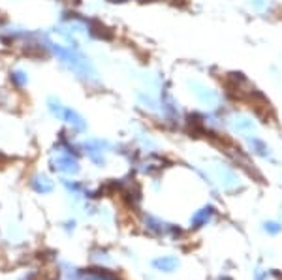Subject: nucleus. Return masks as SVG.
I'll return each instance as SVG.
<instances>
[{"mask_svg": "<svg viewBox=\"0 0 282 280\" xmlns=\"http://www.w3.org/2000/svg\"><path fill=\"white\" fill-rule=\"evenodd\" d=\"M234 128L237 130V132H241V134H250L256 126H254V122H252L250 118H246V117H241L239 120L235 118V122H234Z\"/></svg>", "mask_w": 282, "mask_h": 280, "instance_id": "6e6552de", "label": "nucleus"}, {"mask_svg": "<svg viewBox=\"0 0 282 280\" xmlns=\"http://www.w3.org/2000/svg\"><path fill=\"white\" fill-rule=\"evenodd\" d=\"M248 145H250V148L254 150V154L264 156V158H267V156L271 154L269 147H267V145L262 140H258V138H250V140H248Z\"/></svg>", "mask_w": 282, "mask_h": 280, "instance_id": "0eeeda50", "label": "nucleus"}, {"mask_svg": "<svg viewBox=\"0 0 282 280\" xmlns=\"http://www.w3.org/2000/svg\"><path fill=\"white\" fill-rule=\"evenodd\" d=\"M190 88H192V92L196 96L198 100L205 104V106H214L216 102H218V92H214L211 90L209 86H205L204 83H200V81H194V83H190Z\"/></svg>", "mask_w": 282, "mask_h": 280, "instance_id": "20e7f679", "label": "nucleus"}, {"mask_svg": "<svg viewBox=\"0 0 282 280\" xmlns=\"http://www.w3.org/2000/svg\"><path fill=\"white\" fill-rule=\"evenodd\" d=\"M154 265H156V267H160V269H166V271H172L173 267L177 265V260H173V258H164V260H158V262H154Z\"/></svg>", "mask_w": 282, "mask_h": 280, "instance_id": "1a4fd4ad", "label": "nucleus"}, {"mask_svg": "<svg viewBox=\"0 0 282 280\" xmlns=\"http://www.w3.org/2000/svg\"><path fill=\"white\" fill-rule=\"evenodd\" d=\"M46 51L51 56H55L64 68H68L81 81H85V83H96L98 81V72L94 68V64L79 49V46H70V44L62 46V44H56V42L49 38L46 44Z\"/></svg>", "mask_w": 282, "mask_h": 280, "instance_id": "f257e3e1", "label": "nucleus"}, {"mask_svg": "<svg viewBox=\"0 0 282 280\" xmlns=\"http://www.w3.org/2000/svg\"><path fill=\"white\" fill-rule=\"evenodd\" d=\"M266 230H267V232H269V234H278V232H280V230H282V226H280V224H276V222H267V224H266Z\"/></svg>", "mask_w": 282, "mask_h": 280, "instance_id": "9d476101", "label": "nucleus"}, {"mask_svg": "<svg viewBox=\"0 0 282 280\" xmlns=\"http://www.w3.org/2000/svg\"><path fill=\"white\" fill-rule=\"evenodd\" d=\"M110 148V143L106 140H88L85 141V154L94 164H102L106 160V152Z\"/></svg>", "mask_w": 282, "mask_h": 280, "instance_id": "7ed1b4c3", "label": "nucleus"}, {"mask_svg": "<svg viewBox=\"0 0 282 280\" xmlns=\"http://www.w3.org/2000/svg\"><path fill=\"white\" fill-rule=\"evenodd\" d=\"M10 81H12V85L16 86V88H24V86L28 85V72L23 70V68H14V70L10 72Z\"/></svg>", "mask_w": 282, "mask_h": 280, "instance_id": "39448f33", "label": "nucleus"}, {"mask_svg": "<svg viewBox=\"0 0 282 280\" xmlns=\"http://www.w3.org/2000/svg\"><path fill=\"white\" fill-rule=\"evenodd\" d=\"M46 106H47V111L51 113V117H55L56 120H62L64 124L68 126V128H72L74 132H85L86 130V120L83 118V115L79 113L78 109L62 104L56 96L47 98Z\"/></svg>", "mask_w": 282, "mask_h": 280, "instance_id": "f03ea898", "label": "nucleus"}, {"mask_svg": "<svg viewBox=\"0 0 282 280\" xmlns=\"http://www.w3.org/2000/svg\"><path fill=\"white\" fill-rule=\"evenodd\" d=\"M212 214H214V209H212V207H204L202 210H198L196 214H194V218H192L194 228H200V226H204V224H207L212 218Z\"/></svg>", "mask_w": 282, "mask_h": 280, "instance_id": "423d86ee", "label": "nucleus"}]
</instances>
